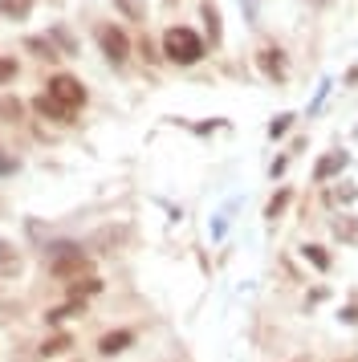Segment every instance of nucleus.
Listing matches in <instances>:
<instances>
[{
  "label": "nucleus",
  "mask_w": 358,
  "mask_h": 362,
  "mask_svg": "<svg viewBox=\"0 0 358 362\" xmlns=\"http://www.w3.org/2000/svg\"><path fill=\"white\" fill-rule=\"evenodd\" d=\"M204 53H208V41H204L196 29H187V25H171V29L163 33V57H167L171 65H196Z\"/></svg>",
  "instance_id": "obj_1"
},
{
  "label": "nucleus",
  "mask_w": 358,
  "mask_h": 362,
  "mask_svg": "<svg viewBox=\"0 0 358 362\" xmlns=\"http://www.w3.org/2000/svg\"><path fill=\"white\" fill-rule=\"evenodd\" d=\"M45 94H49V98H53L57 106L74 110V114H78V110L86 106V98H90V94H86V86H82V82H78L74 74H53V78L45 82Z\"/></svg>",
  "instance_id": "obj_2"
},
{
  "label": "nucleus",
  "mask_w": 358,
  "mask_h": 362,
  "mask_svg": "<svg viewBox=\"0 0 358 362\" xmlns=\"http://www.w3.org/2000/svg\"><path fill=\"white\" fill-rule=\"evenodd\" d=\"M94 37H98L102 57H106L110 65H123V61L131 57V37H127L118 25H98V29H94Z\"/></svg>",
  "instance_id": "obj_3"
},
{
  "label": "nucleus",
  "mask_w": 358,
  "mask_h": 362,
  "mask_svg": "<svg viewBox=\"0 0 358 362\" xmlns=\"http://www.w3.org/2000/svg\"><path fill=\"white\" fill-rule=\"evenodd\" d=\"M257 70L265 74L268 82H277V86H281V82L289 78V57H285V49H281V45H261V49H257Z\"/></svg>",
  "instance_id": "obj_4"
},
{
  "label": "nucleus",
  "mask_w": 358,
  "mask_h": 362,
  "mask_svg": "<svg viewBox=\"0 0 358 362\" xmlns=\"http://www.w3.org/2000/svg\"><path fill=\"white\" fill-rule=\"evenodd\" d=\"M49 273H53V277H61V281H78V277H86V273H90V257L82 253V248L61 253V257H53V261H49Z\"/></svg>",
  "instance_id": "obj_5"
},
{
  "label": "nucleus",
  "mask_w": 358,
  "mask_h": 362,
  "mask_svg": "<svg viewBox=\"0 0 358 362\" xmlns=\"http://www.w3.org/2000/svg\"><path fill=\"white\" fill-rule=\"evenodd\" d=\"M346 167H350V151H326L313 163V183H330L334 175H342Z\"/></svg>",
  "instance_id": "obj_6"
},
{
  "label": "nucleus",
  "mask_w": 358,
  "mask_h": 362,
  "mask_svg": "<svg viewBox=\"0 0 358 362\" xmlns=\"http://www.w3.org/2000/svg\"><path fill=\"white\" fill-rule=\"evenodd\" d=\"M134 346V330H106L98 338V354L102 359H114V354H127Z\"/></svg>",
  "instance_id": "obj_7"
},
{
  "label": "nucleus",
  "mask_w": 358,
  "mask_h": 362,
  "mask_svg": "<svg viewBox=\"0 0 358 362\" xmlns=\"http://www.w3.org/2000/svg\"><path fill=\"white\" fill-rule=\"evenodd\" d=\"M200 21H204L208 45H212V49H220V45H224V21H220V8H216L212 0H204V4H200Z\"/></svg>",
  "instance_id": "obj_8"
},
{
  "label": "nucleus",
  "mask_w": 358,
  "mask_h": 362,
  "mask_svg": "<svg viewBox=\"0 0 358 362\" xmlns=\"http://www.w3.org/2000/svg\"><path fill=\"white\" fill-rule=\"evenodd\" d=\"M70 350H74V334H65V330L45 334V342L37 346V354H41V359H57V354H70Z\"/></svg>",
  "instance_id": "obj_9"
},
{
  "label": "nucleus",
  "mask_w": 358,
  "mask_h": 362,
  "mask_svg": "<svg viewBox=\"0 0 358 362\" xmlns=\"http://www.w3.org/2000/svg\"><path fill=\"white\" fill-rule=\"evenodd\" d=\"M33 110H37L41 118H49V123H61V127H65V123H74V110L57 106V102H53L49 94H37V98H33Z\"/></svg>",
  "instance_id": "obj_10"
},
{
  "label": "nucleus",
  "mask_w": 358,
  "mask_h": 362,
  "mask_svg": "<svg viewBox=\"0 0 358 362\" xmlns=\"http://www.w3.org/2000/svg\"><path fill=\"white\" fill-rule=\"evenodd\" d=\"M82 314H86V301L70 297L65 306H53V310H45V326H49V330H57V326H61L65 317H82Z\"/></svg>",
  "instance_id": "obj_11"
},
{
  "label": "nucleus",
  "mask_w": 358,
  "mask_h": 362,
  "mask_svg": "<svg viewBox=\"0 0 358 362\" xmlns=\"http://www.w3.org/2000/svg\"><path fill=\"white\" fill-rule=\"evenodd\" d=\"M45 37L57 45V53H61V57H78V37H74V33H70L61 21H57V25H49V33H45Z\"/></svg>",
  "instance_id": "obj_12"
},
{
  "label": "nucleus",
  "mask_w": 358,
  "mask_h": 362,
  "mask_svg": "<svg viewBox=\"0 0 358 362\" xmlns=\"http://www.w3.org/2000/svg\"><path fill=\"white\" fill-rule=\"evenodd\" d=\"M21 49H25V53H33L37 61H57V57H61V53H57V45H53L49 37H25V41H21Z\"/></svg>",
  "instance_id": "obj_13"
},
{
  "label": "nucleus",
  "mask_w": 358,
  "mask_h": 362,
  "mask_svg": "<svg viewBox=\"0 0 358 362\" xmlns=\"http://www.w3.org/2000/svg\"><path fill=\"white\" fill-rule=\"evenodd\" d=\"M25 269V261H21V253L8 244V240H0V277H17V273Z\"/></svg>",
  "instance_id": "obj_14"
},
{
  "label": "nucleus",
  "mask_w": 358,
  "mask_h": 362,
  "mask_svg": "<svg viewBox=\"0 0 358 362\" xmlns=\"http://www.w3.org/2000/svg\"><path fill=\"white\" fill-rule=\"evenodd\" d=\"M114 12H118L123 21L147 25V0H114Z\"/></svg>",
  "instance_id": "obj_15"
},
{
  "label": "nucleus",
  "mask_w": 358,
  "mask_h": 362,
  "mask_svg": "<svg viewBox=\"0 0 358 362\" xmlns=\"http://www.w3.org/2000/svg\"><path fill=\"white\" fill-rule=\"evenodd\" d=\"M94 293H102V277H94V273H86V277L70 281V297L86 301V297H94Z\"/></svg>",
  "instance_id": "obj_16"
},
{
  "label": "nucleus",
  "mask_w": 358,
  "mask_h": 362,
  "mask_svg": "<svg viewBox=\"0 0 358 362\" xmlns=\"http://www.w3.org/2000/svg\"><path fill=\"white\" fill-rule=\"evenodd\" d=\"M334 236H338V240H342V244H358V216H350V212H346V216H334Z\"/></svg>",
  "instance_id": "obj_17"
},
{
  "label": "nucleus",
  "mask_w": 358,
  "mask_h": 362,
  "mask_svg": "<svg viewBox=\"0 0 358 362\" xmlns=\"http://www.w3.org/2000/svg\"><path fill=\"white\" fill-rule=\"evenodd\" d=\"M289 204H293V187H277V195L265 204V220H281Z\"/></svg>",
  "instance_id": "obj_18"
},
{
  "label": "nucleus",
  "mask_w": 358,
  "mask_h": 362,
  "mask_svg": "<svg viewBox=\"0 0 358 362\" xmlns=\"http://www.w3.org/2000/svg\"><path fill=\"white\" fill-rule=\"evenodd\" d=\"M302 257H306L317 273H330V269H334V257H330L322 244H302Z\"/></svg>",
  "instance_id": "obj_19"
},
{
  "label": "nucleus",
  "mask_w": 358,
  "mask_h": 362,
  "mask_svg": "<svg viewBox=\"0 0 358 362\" xmlns=\"http://www.w3.org/2000/svg\"><path fill=\"white\" fill-rule=\"evenodd\" d=\"M33 0H0V17L4 21H29Z\"/></svg>",
  "instance_id": "obj_20"
},
{
  "label": "nucleus",
  "mask_w": 358,
  "mask_h": 362,
  "mask_svg": "<svg viewBox=\"0 0 358 362\" xmlns=\"http://www.w3.org/2000/svg\"><path fill=\"white\" fill-rule=\"evenodd\" d=\"M21 118H25V102L12 98V94L0 98V123H21Z\"/></svg>",
  "instance_id": "obj_21"
},
{
  "label": "nucleus",
  "mask_w": 358,
  "mask_h": 362,
  "mask_svg": "<svg viewBox=\"0 0 358 362\" xmlns=\"http://www.w3.org/2000/svg\"><path fill=\"white\" fill-rule=\"evenodd\" d=\"M326 200H330V204H355L358 187H355V183H338V187H330V191H326Z\"/></svg>",
  "instance_id": "obj_22"
},
{
  "label": "nucleus",
  "mask_w": 358,
  "mask_h": 362,
  "mask_svg": "<svg viewBox=\"0 0 358 362\" xmlns=\"http://www.w3.org/2000/svg\"><path fill=\"white\" fill-rule=\"evenodd\" d=\"M293 118H297V114H277V118L268 123V138H285L293 131Z\"/></svg>",
  "instance_id": "obj_23"
},
{
  "label": "nucleus",
  "mask_w": 358,
  "mask_h": 362,
  "mask_svg": "<svg viewBox=\"0 0 358 362\" xmlns=\"http://www.w3.org/2000/svg\"><path fill=\"white\" fill-rule=\"evenodd\" d=\"M17 74H21V61L17 57H0V86H12Z\"/></svg>",
  "instance_id": "obj_24"
},
{
  "label": "nucleus",
  "mask_w": 358,
  "mask_h": 362,
  "mask_svg": "<svg viewBox=\"0 0 358 362\" xmlns=\"http://www.w3.org/2000/svg\"><path fill=\"white\" fill-rule=\"evenodd\" d=\"M17 171H21V159H17V155H0V180H4V175H17Z\"/></svg>",
  "instance_id": "obj_25"
},
{
  "label": "nucleus",
  "mask_w": 358,
  "mask_h": 362,
  "mask_svg": "<svg viewBox=\"0 0 358 362\" xmlns=\"http://www.w3.org/2000/svg\"><path fill=\"white\" fill-rule=\"evenodd\" d=\"M138 49H143V57H147V61H163V49H155L151 41H147V37L138 41Z\"/></svg>",
  "instance_id": "obj_26"
},
{
  "label": "nucleus",
  "mask_w": 358,
  "mask_h": 362,
  "mask_svg": "<svg viewBox=\"0 0 358 362\" xmlns=\"http://www.w3.org/2000/svg\"><path fill=\"white\" fill-rule=\"evenodd\" d=\"M285 167H289V155H277V159H273V167H268V175L277 180V175H285Z\"/></svg>",
  "instance_id": "obj_27"
},
{
  "label": "nucleus",
  "mask_w": 358,
  "mask_h": 362,
  "mask_svg": "<svg viewBox=\"0 0 358 362\" xmlns=\"http://www.w3.org/2000/svg\"><path fill=\"white\" fill-rule=\"evenodd\" d=\"M224 118H212V123H196V135H212V131H220Z\"/></svg>",
  "instance_id": "obj_28"
},
{
  "label": "nucleus",
  "mask_w": 358,
  "mask_h": 362,
  "mask_svg": "<svg viewBox=\"0 0 358 362\" xmlns=\"http://www.w3.org/2000/svg\"><path fill=\"white\" fill-rule=\"evenodd\" d=\"M330 86H334V82H322V86H317V98H313L310 114H313V110H317V106H322V102H326V94H330Z\"/></svg>",
  "instance_id": "obj_29"
},
{
  "label": "nucleus",
  "mask_w": 358,
  "mask_h": 362,
  "mask_svg": "<svg viewBox=\"0 0 358 362\" xmlns=\"http://www.w3.org/2000/svg\"><path fill=\"white\" fill-rule=\"evenodd\" d=\"M342 321H346V326H358V306H346V310H342Z\"/></svg>",
  "instance_id": "obj_30"
},
{
  "label": "nucleus",
  "mask_w": 358,
  "mask_h": 362,
  "mask_svg": "<svg viewBox=\"0 0 358 362\" xmlns=\"http://www.w3.org/2000/svg\"><path fill=\"white\" fill-rule=\"evenodd\" d=\"M342 82H346V86H358V65H350V70H346V78H342Z\"/></svg>",
  "instance_id": "obj_31"
},
{
  "label": "nucleus",
  "mask_w": 358,
  "mask_h": 362,
  "mask_svg": "<svg viewBox=\"0 0 358 362\" xmlns=\"http://www.w3.org/2000/svg\"><path fill=\"white\" fill-rule=\"evenodd\" d=\"M163 4H179V0H163Z\"/></svg>",
  "instance_id": "obj_32"
},
{
  "label": "nucleus",
  "mask_w": 358,
  "mask_h": 362,
  "mask_svg": "<svg viewBox=\"0 0 358 362\" xmlns=\"http://www.w3.org/2000/svg\"><path fill=\"white\" fill-rule=\"evenodd\" d=\"M355 138H358V127H355Z\"/></svg>",
  "instance_id": "obj_33"
},
{
  "label": "nucleus",
  "mask_w": 358,
  "mask_h": 362,
  "mask_svg": "<svg viewBox=\"0 0 358 362\" xmlns=\"http://www.w3.org/2000/svg\"><path fill=\"white\" fill-rule=\"evenodd\" d=\"M53 4H61V0H53Z\"/></svg>",
  "instance_id": "obj_34"
}]
</instances>
